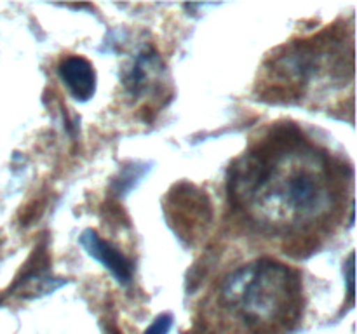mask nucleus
Masks as SVG:
<instances>
[{"label":"nucleus","instance_id":"423d86ee","mask_svg":"<svg viewBox=\"0 0 357 334\" xmlns=\"http://www.w3.org/2000/svg\"><path fill=\"white\" fill-rule=\"evenodd\" d=\"M347 284H349V294H351V298L354 296V254H351L349 256V261H347Z\"/></svg>","mask_w":357,"mask_h":334},{"label":"nucleus","instance_id":"20e7f679","mask_svg":"<svg viewBox=\"0 0 357 334\" xmlns=\"http://www.w3.org/2000/svg\"><path fill=\"white\" fill-rule=\"evenodd\" d=\"M59 79L79 101H87L96 93V73L93 65L82 56H66L58 66Z\"/></svg>","mask_w":357,"mask_h":334},{"label":"nucleus","instance_id":"f257e3e1","mask_svg":"<svg viewBox=\"0 0 357 334\" xmlns=\"http://www.w3.org/2000/svg\"><path fill=\"white\" fill-rule=\"evenodd\" d=\"M230 191L268 225L316 221L333 202L326 160L309 148L251 153L234 169Z\"/></svg>","mask_w":357,"mask_h":334},{"label":"nucleus","instance_id":"39448f33","mask_svg":"<svg viewBox=\"0 0 357 334\" xmlns=\"http://www.w3.org/2000/svg\"><path fill=\"white\" fill-rule=\"evenodd\" d=\"M171 326H173V319H171L169 313H162V315L157 317L152 322V326L145 331V334H167L169 333Z\"/></svg>","mask_w":357,"mask_h":334},{"label":"nucleus","instance_id":"7ed1b4c3","mask_svg":"<svg viewBox=\"0 0 357 334\" xmlns=\"http://www.w3.org/2000/svg\"><path fill=\"white\" fill-rule=\"evenodd\" d=\"M80 246L96 261H100L110 273L117 278L119 284H129L132 278V264L124 254L115 249L110 242L101 239L94 230H84L80 235Z\"/></svg>","mask_w":357,"mask_h":334},{"label":"nucleus","instance_id":"f03ea898","mask_svg":"<svg viewBox=\"0 0 357 334\" xmlns=\"http://www.w3.org/2000/svg\"><path fill=\"white\" fill-rule=\"evenodd\" d=\"M302 282L286 264L260 260L232 271L218 287V303L246 329L272 333L298 317Z\"/></svg>","mask_w":357,"mask_h":334}]
</instances>
